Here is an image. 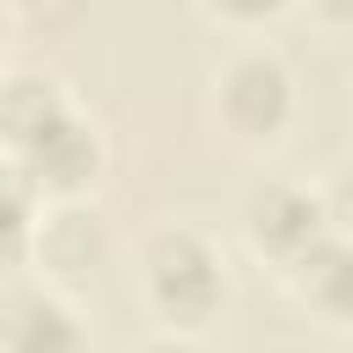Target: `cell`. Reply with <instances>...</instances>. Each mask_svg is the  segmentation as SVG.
Instances as JSON below:
<instances>
[{
	"instance_id": "4",
	"label": "cell",
	"mask_w": 353,
	"mask_h": 353,
	"mask_svg": "<svg viewBox=\"0 0 353 353\" xmlns=\"http://www.w3.org/2000/svg\"><path fill=\"white\" fill-rule=\"evenodd\" d=\"M28 171L50 188H83V176L94 171V138L88 127H77L72 116H61L55 127H44L28 149H22Z\"/></svg>"
},
{
	"instance_id": "7",
	"label": "cell",
	"mask_w": 353,
	"mask_h": 353,
	"mask_svg": "<svg viewBox=\"0 0 353 353\" xmlns=\"http://www.w3.org/2000/svg\"><path fill=\"white\" fill-rule=\"evenodd\" d=\"M28 248V193L0 171V270Z\"/></svg>"
},
{
	"instance_id": "9",
	"label": "cell",
	"mask_w": 353,
	"mask_h": 353,
	"mask_svg": "<svg viewBox=\"0 0 353 353\" xmlns=\"http://www.w3.org/2000/svg\"><path fill=\"white\" fill-rule=\"evenodd\" d=\"M325 215H331V221H342V226H353V171L342 176V193L325 204Z\"/></svg>"
},
{
	"instance_id": "1",
	"label": "cell",
	"mask_w": 353,
	"mask_h": 353,
	"mask_svg": "<svg viewBox=\"0 0 353 353\" xmlns=\"http://www.w3.org/2000/svg\"><path fill=\"white\" fill-rule=\"evenodd\" d=\"M221 270H215V254L188 237V232H171L149 248V298H154V314L160 320H176V325H199L215 314L221 303Z\"/></svg>"
},
{
	"instance_id": "10",
	"label": "cell",
	"mask_w": 353,
	"mask_h": 353,
	"mask_svg": "<svg viewBox=\"0 0 353 353\" xmlns=\"http://www.w3.org/2000/svg\"><path fill=\"white\" fill-rule=\"evenodd\" d=\"M325 17H336V22H353V0H314Z\"/></svg>"
},
{
	"instance_id": "2",
	"label": "cell",
	"mask_w": 353,
	"mask_h": 353,
	"mask_svg": "<svg viewBox=\"0 0 353 353\" xmlns=\"http://www.w3.org/2000/svg\"><path fill=\"white\" fill-rule=\"evenodd\" d=\"M325 204L292 188H270L248 204V243L281 265H298L320 237H325Z\"/></svg>"
},
{
	"instance_id": "8",
	"label": "cell",
	"mask_w": 353,
	"mask_h": 353,
	"mask_svg": "<svg viewBox=\"0 0 353 353\" xmlns=\"http://www.w3.org/2000/svg\"><path fill=\"white\" fill-rule=\"evenodd\" d=\"M226 17H243V22H254V17H270V11H281V0H215Z\"/></svg>"
},
{
	"instance_id": "5",
	"label": "cell",
	"mask_w": 353,
	"mask_h": 353,
	"mask_svg": "<svg viewBox=\"0 0 353 353\" xmlns=\"http://www.w3.org/2000/svg\"><path fill=\"white\" fill-rule=\"evenodd\" d=\"M292 270H298V281H303V298H314L320 314L353 320V243L320 237Z\"/></svg>"
},
{
	"instance_id": "6",
	"label": "cell",
	"mask_w": 353,
	"mask_h": 353,
	"mask_svg": "<svg viewBox=\"0 0 353 353\" xmlns=\"http://www.w3.org/2000/svg\"><path fill=\"white\" fill-rule=\"evenodd\" d=\"M66 116V105H61V94L44 83V77H17V83H6L0 88V132L17 143V149H28L44 127H55Z\"/></svg>"
},
{
	"instance_id": "3",
	"label": "cell",
	"mask_w": 353,
	"mask_h": 353,
	"mask_svg": "<svg viewBox=\"0 0 353 353\" xmlns=\"http://www.w3.org/2000/svg\"><path fill=\"white\" fill-rule=\"evenodd\" d=\"M292 83H287V72L276 66V61H265V55H248V61H237L232 72H226V83H221V110H226V121L243 132V138H270L281 121H287V110H292V94H287Z\"/></svg>"
}]
</instances>
